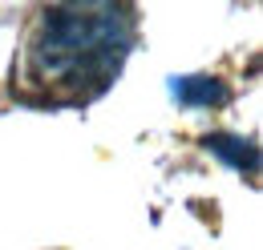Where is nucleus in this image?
Here are the masks:
<instances>
[{
    "label": "nucleus",
    "instance_id": "f03ea898",
    "mask_svg": "<svg viewBox=\"0 0 263 250\" xmlns=\"http://www.w3.org/2000/svg\"><path fill=\"white\" fill-rule=\"evenodd\" d=\"M174 89H178V101H186V105H219V101H227V85L211 81V77H182Z\"/></svg>",
    "mask_w": 263,
    "mask_h": 250
},
{
    "label": "nucleus",
    "instance_id": "7ed1b4c3",
    "mask_svg": "<svg viewBox=\"0 0 263 250\" xmlns=\"http://www.w3.org/2000/svg\"><path fill=\"white\" fill-rule=\"evenodd\" d=\"M206 150H227L231 165H243V161L251 165V161H255V150H251L247 141H239V137H223V133H219V137H206Z\"/></svg>",
    "mask_w": 263,
    "mask_h": 250
},
{
    "label": "nucleus",
    "instance_id": "f257e3e1",
    "mask_svg": "<svg viewBox=\"0 0 263 250\" xmlns=\"http://www.w3.org/2000/svg\"><path fill=\"white\" fill-rule=\"evenodd\" d=\"M130 49V8L122 4H57L41 12L29 45L36 85L61 97L105 89Z\"/></svg>",
    "mask_w": 263,
    "mask_h": 250
}]
</instances>
